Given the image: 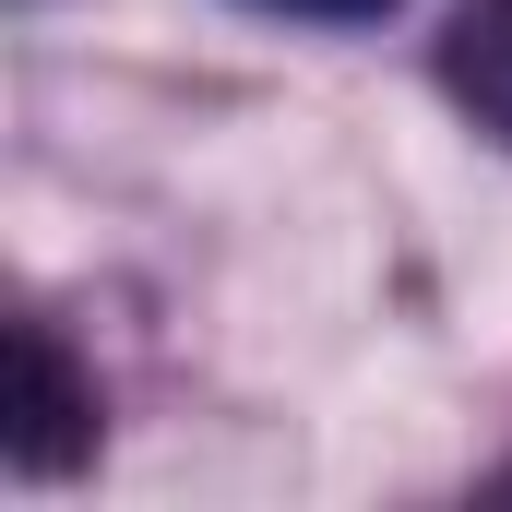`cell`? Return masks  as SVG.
<instances>
[{"label": "cell", "mask_w": 512, "mask_h": 512, "mask_svg": "<svg viewBox=\"0 0 512 512\" xmlns=\"http://www.w3.org/2000/svg\"><path fill=\"white\" fill-rule=\"evenodd\" d=\"M96 453V382L72 370V346L48 322H12V465L48 489Z\"/></svg>", "instance_id": "1"}, {"label": "cell", "mask_w": 512, "mask_h": 512, "mask_svg": "<svg viewBox=\"0 0 512 512\" xmlns=\"http://www.w3.org/2000/svg\"><path fill=\"white\" fill-rule=\"evenodd\" d=\"M441 84H453V108H465L477 131L512 143V0H465V12H453V36H441Z\"/></svg>", "instance_id": "2"}, {"label": "cell", "mask_w": 512, "mask_h": 512, "mask_svg": "<svg viewBox=\"0 0 512 512\" xmlns=\"http://www.w3.org/2000/svg\"><path fill=\"white\" fill-rule=\"evenodd\" d=\"M262 12H310V24H370V12H393V0H262Z\"/></svg>", "instance_id": "3"}, {"label": "cell", "mask_w": 512, "mask_h": 512, "mask_svg": "<svg viewBox=\"0 0 512 512\" xmlns=\"http://www.w3.org/2000/svg\"><path fill=\"white\" fill-rule=\"evenodd\" d=\"M501 489H512V477H501Z\"/></svg>", "instance_id": "4"}]
</instances>
